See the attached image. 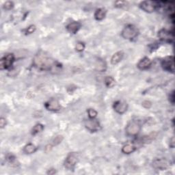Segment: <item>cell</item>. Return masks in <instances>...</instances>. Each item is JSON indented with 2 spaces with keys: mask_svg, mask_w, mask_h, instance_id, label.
Returning <instances> with one entry per match:
<instances>
[{
  "mask_svg": "<svg viewBox=\"0 0 175 175\" xmlns=\"http://www.w3.org/2000/svg\"><path fill=\"white\" fill-rule=\"evenodd\" d=\"M33 62L35 67L40 70H50L56 66L55 62L43 53H39L35 56Z\"/></svg>",
  "mask_w": 175,
  "mask_h": 175,
  "instance_id": "cell-1",
  "label": "cell"
},
{
  "mask_svg": "<svg viewBox=\"0 0 175 175\" xmlns=\"http://www.w3.org/2000/svg\"><path fill=\"white\" fill-rule=\"evenodd\" d=\"M121 35L125 39L133 40L138 35V30L134 25H129L122 30Z\"/></svg>",
  "mask_w": 175,
  "mask_h": 175,
  "instance_id": "cell-2",
  "label": "cell"
},
{
  "mask_svg": "<svg viewBox=\"0 0 175 175\" xmlns=\"http://www.w3.org/2000/svg\"><path fill=\"white\" fill-rule=\"evenodd\" d=\"M140 8L146 13H151L154 12L158 6H159V2L153 1H144L139 4Z\"/></svg>",
  "mask_w": 175,
  "mask_h": 175,
  "instance_id": "cell-3",
  "label": "cell"
},
{
  "mask_svg": "<svg viewBox=\"0 0 175 175\" xmlns=\"http://www.w3.org/2000/svg\"><path fill=\"white\" fill-rule=\"evenodd\" d=\"M141 129V126L138 122L132 121L128 124L126 127V133L128 136H136L138 135Z\"/></svg>",
  "mask_w": 175,
  "mask_h": 175,
  "instance_id": "cell-4",
  "label": "cell"
},
{
  "mask_svg": "<svg viewBox=\"0 0 175 175\" xmlns=\"http://www.w3.org/2000/svg\"><path fill=\"white\" fill-rule=\"evenodd\" d=\"M15 61V56L13 53H10L4 56L0 60V68L1 70L8 69L10 68Z\"/></svg>",
  "mask_w": 175,
  "mask_h": 175,
  "instance_id": "cell-5",
  "label": "cell"
},
{
  "mask_svg": "<svg viewBox=\"0 0 175 175\" xmlns=\"http://www.w3.org/2000/svg\"><path fill=\"white\" fill-rule=\"evenodd\" d=\"M153 166L156 170H164L170 166V162L164 158L156 159L153 162Z\"/></svg>",
  "mask_w": 175,
  "mask_h": 175,
  "instance_id": "cell-6",
  "label": "cell"
},
{
  "mask_svg": "<svg viewBox=\"0 0 175 175\" xmlns=\"http://www.w3.org/2000/svg\"><path fill=\"white\" fill-rule=\"evenodd\" d=\"M162 67L163 69L166 71L174 73V57L168 56L164 58L162 62Z\"/></svg>",
  "mask_w": 175,
  "mask_h": 175,
  "instance_id": "cell-7",
  "label": "cell"
},
{
  "mask_svg": "<svg viewBox=\"0 0 175 175\" xmlns=\"http://www.w3.org/2000/svg\"><path fill=\"white\" fill-rule=\"evenodd\" d=\"M78 158L75 153H70L65 162V167L68 170H73L77 163Z\"/></svg>",
  "mask_w": 175,
  "mask_h": 175,
  "instance_id": "cell-8",
  "label": "cell"
},
{
  "mask_svg": "<svg viewBox=\"0 0 175 175\" xmlns=\"http://www.w3.org/2000/svg\"><path fill=\"white\" fill-rule=\"evenodd\" d=\"M85 127L87 129L92 132H95L100 129V123L97 120L94 119H90L88 120H85Z\"/></svg>",
  "mask_w": 175,
  "mask_h": 175,
  "instance_id": "cell-9",
  "label": "cell"
},
{
  "mask_svg": "<svg viewBox=\"0 0 175 175\" xmlns=\"http://www.w3.org/2000/svg\"><path fill=\"white\" fill-rule=\"evenodd\" d=\"M158 37L162 41L167 42H171L173 41L174 35L172 32L168 31L166 30L162 29L158 32Z\"/></svg>",
  "mask_w": 175,
  "mask_h": 175,
  "instance_id": "cell-10",
  "label": "cell"
},
{
  "mask_svg": "<svg viewBox=\"0 0 175 175\" xmlns=\"http://www.w3.org/2000/svg\"><path fill=\"white\" fill-rule=\"evenodd\" d=\"M44 105H45L47 110L52 111V112H56V111L60 110L61 108L59 101L55 99H51V100L47 101Z\"/></svg>",
  "mask_w": 175,
  "mask_h": 175,
  "instance_id": "cell-11",
  "label": "cell"
},
{
  "mask_svg": "<svg viewBox=\"0 0 175 175\" xmlns=\"http://www.w3.org/2000/svg\"><path fill=\"white\" fill-rule=\"evenodd\" d=\"M127 103L123 101H117L113 103V109L117 113L122 114L127 110Z\"/></svg>",
  "mask_w": 175,
  "mask_h": 175,
  "instance_id": "cell-12",
  "label": "cell"
},
{
  "mask_svg": "<svg viewBox=\"0 0 175 175\" xmlns=\"http://www.w3.org/2000/svg\"><path fill=\"white\" fill-rule=\"evenodd\" d=\"M151 65V60L148 58H144L138 64V68L140 70L148 69Z\"/></svg>",
  "mask_w": 175,
  "mask_h": 175,
  "instance_id": "cell-13",
  "label": "cell"
},
{
  "mask_svg": "<svg viewBox=\"0 0 175 175\" xmlns=\"http://www.w3.org/2000/svg\"><path fill=\"white\" fill-rule=\"evenodd\" d=\"M80 27H81V24L77 21L70 23L67 26V30L71 34H76L78 30L80 29Z\"/></svg>",
  "mask_w": 175,
  "mask_h": 175,
  "instance_id": "cell-14",
  "label": "cell"
},
{
  "mask_svg": "<svg viewBox=\"0 0 175 175\" xmlns=\"http://www.w3.org/2000/svg\"><path fill=\"white\" fill-rule=\"evenodd\" d=\"M124 53L122 51H119L115 53L112 57V59H111V63L113 65H117L118 63H119L120 61L122 60V58H123Z\"/></svg>",
  "mask_w": 175,
  "mask_h": 175,
  "instance_id": "cell-15",
  "label": "cell"
},
{
  "mask_svg": "<svg viewBox=\"0 0 175 175\" xmlns=\"http://www.w3.org/2000/svg\"><path fill=\"white\" fill-rule=\"evenodd\" d=\"M106 10L104 8H99L95 11L94 13V18L97 21L103 20L105 17Z\"/></svg>",
  "mask_w": 175,
  "mask_h": 175,
  "instance_id": "cell-16",
  "label": "cell"
},
{
  "mask_svg": "<svg viewBox=\"0 0 175 175\" xmlns=\"http://www.w3.org/2000/svg\"><path fill=\"white\" fill-rule=\"evenodd\" d=\"M136 150V147L133 144H127L122 148V152L125 154H130Z\"/></svg>",
  "mask_w": 175,
  "mask_h": 175,
  "instance_id": "cell-17",
  "label": "cell"
},
{
  "mask_svg": "<svg viewBox=\"0 0 175 175\" xmlns=\"http://www.w3.org/2000/svg\"><path fill=\"white\" fill-rule=\"evenodd\" d=\"M36 147L35 146L34 144H33L32 143H29L24 146L23 148V151L24 153H26V154H32L36 152Z\"/></svg>",
  "mask_w": 175,
  "mask_h": 175,
  "instance_id": "cell-18",
  "label": "cell"
},
{
  "mask_svg": "<svg viewBox=\"0 0 175 175\" xmlns=\"http://www.w3.org/2000/svg\"><path fill=\"white\" fill-rule=\"evenodd\" d=\"M44 129V126L42 124H36L35 126L33 127L32 130V135H36L38 133H41Z\"/></svg>",
  "mask_w": 175,
  "mask_h": 175,
  "instance_id": "cell-19",
  "label": "cell"
},
{
  "mask_svg": "<svg viewBox=\"0 0 175 175\" xmlns=\"http://www.w3.org/2000/svg\"><path fill=\"white\" fill-rule=\"evenodd\" d=\"M157 133L156 132H153V133H150L148 136H144L143 138V142L144 143H149L157 137Z\"/></svg>",
  "mask_w": 175,
  "mask_h": 175,
  "instance_id": "cell-20",
  "label": "cell"
},
{
  "mask_svg": "<svg viewBox=\"0 0 175 175\" xmlns=\"http://www.w3.org/2000/svg\"><path fill=\"white\" fill-rule=\"evenodd\" d=\"M116 84L114 79L111 76H108L105 78V84L108 88H112Z\"/></svg>",
  "mask_w": 175,
  "mask_h": 175,
  "instance_id": "cell-21",
  "label": "cell"
},
{
  "mask_svg": "<svg viewBox=\"0 0 175 175\" xmlns=\"http://www.w3.org/2000/svg\"><path fill=\"white\" fill-rule=\"evenodd\" d=\"M96 67L99 71H105L106 69V64L103 60H99L96 64Z\"/></svg>",
  "mask_w": 175,
  "mask_h": 175,
  "instance_id": "cell-22",
  "label": "cell"
},
{
  "mask_svg": "<svg viewBox=\"0 0 175 175\" xmlns=\"http://www.w3.org/2000/svg\"><path fill=\"white\" fill-rule=\"evenodd\" d=\"M88 113L90 119H95L97 116V112L94 109H89L88 110Z\"/></svg>",
  "mask_w": 175,
  "mask_h": 175,
  "instance_id": "cell-23",
  "label": "cell"
},
{
  "mask_svg": "<svg viewBox=\"0 0 175 175\" xmlns=\"http://www.w3.org/2000/svg\"><path fill=\"white\" fill-rule=\"evenodd\" d=\"M63 136H61V135H59V136H57L53 140V145H58L59 144H60L62 142V141L63 140Z\"/></svg>",
  "mask_w": 175,
  "mask_h": 175,
  "instance_id": "cell-24",
  "label": "cell"
},
{
  "mask_svg": "<svg viewBox=\"0 0 175 175\" xmlns=\"http://www.w3.org/2000/svg\"><path fill=\"white\" fill-rule=\"evenodd\" d=\"M75 49L78 52H82L84 51L85 49V44L84 42H78L76 44V47H75Z\"/></svg>",
  "mask_w": 175,
  "mask_h": 175,
  "instance_id": "cell-25",
  "label": "cell"
},
{
  "mask_svg": "<svg viewBox=\"0 0 175 175\" xmlns=\"http://www.w3.org/2000/svg\"><path fill=\"white\" fill-rule=\"evenodd\" d=\"M3 7H4V8L5 9V10H11V9L14 7V4H13V2L10 1H6V3H4Z\"/></svg>",
  "mask_w": 175,
  "mask_h": 175,
  "instance_id": "cell-26",
  "label": "cell"
},
{
  "mask_svg": "<svg viewBox=\"0 0 175 175\" xmlns=\"http://www.w3.org/2000/svg\"><path fill=\"white\" fill-rule=\"evenodd\" d=\"M35 30H36V27H35V25H30L27 28V30H26V33H27V34H32V33H34L35 32Z\"/></svg>",
  "mask_w": 175,
  "mask_h": 175,
  "instance_id": "cell-27",
  "label": "cell"
},
{
  "mask_svg": "<svg viewBox=\"0 0 175 175\" xmlns=\"http://www.w3.org/2000/svg\"><path fill=\"white\" fill-rule=\"evenodd\" d=\"M142 104L143 107L146 109H149L152 106V103L149 101H144Z\"/></svg>",
  "mask_w": 175,
  "mask_h": 175,
  "instance_id": "cell-28",
  "label": "cell"
},
{
  "mask_svg": "<svg viewBox=\"0 0 175 175\" xmlns=\"http://www.w3.org/2000/svg\"><path fill=\"white\" fill-rule=\"evenodd\" d=\"M6 120L5 119H4V118H1V119H0V127L1 128H4V127L6 126Z\"/></svg>",
  "mask_w": 175,
  "mask_h": 175,
  "instance_id": "cell-29",
  "label": "cell"
},
{
  "mask_svg": "<svg viewBox=\"0 0 175 175\" xmlns=\"http://www.w3.org/2000/svg\"><path fill=\"white\" fill-rule=\"evenodd\" d=\"M125 4H126V2L123 1H116L115 3V6L116 7H122L125 5Z\"/></svg>",
  "mask_w": 175,
  "mask_h": 175,
  "instance_id": "cell-30",
  "label": "cell"
},
{
  "mask_svg": "<svg viewBox=\"0 0 175 175\" xmlns=\"http://www.w3.org/2000/svg\"><path fill=\"white\" fill-rule=\"evenodd\" d=\"M52 147H53V146H52L51 144H48V145H47L45 148H44L45 152L47 153H49V151H51V150L52 149Z\"/></svg>",
  "mask_w": 175,
  "mask_h": 175,
  "instance_id": "cell-31",
  "label": "cell"
},
{
  "mask_svg": "<svg viewBox=\"0 0 175 175\" xmlns=\"http://www.w3.org/2000/svg\"><path fill=\"white\" fill-rule=\"evenodd\" d=\"M170 101H171L172 103H174V93H172L170 95Z\"/></svg>",
  "mask_w": 175,
  "mask_h": 175,
  "instance_id": "cell-32",
  "label": "cell"
},
{
  "mask_svg": "<svg viewBox=\"0 0 175 175\" xmlns=\"http://www.w3.org/2000/svg\"><path fill=\"white\" fill-rule=\"evenodd\" d=\"M170 142H171L170 143V146H171L172 148H173L174 146V138H172L171 139V140H170Z\"/></svg>",
  "mask_w": 175,
  "mask_h": 175,
  "instance_id": "cell-33",
  "label": "cell"
},
{
  "mask_svg": "<svg viewBox=\"0 0 175 175\" xmlns=\"http://www.w3.org/2000/svg\"><path fill=\"white\" fill-rule=\"evenodd\" d=\"M56 173V170H53V169H51L49 170L48 172H47V174H54Z\"/></svg>",
  "mask_w": 175,
  "mask_h": 175,
  "instance_id": "cell-34",
  "label": "cell"
}]
</instances>
